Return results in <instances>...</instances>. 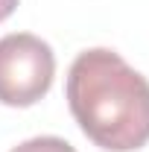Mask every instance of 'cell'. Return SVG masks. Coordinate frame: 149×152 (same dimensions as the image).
<instances>
[{"instance_id": "obj_3", "label": "cell", "mask_w": 149, "mask_h": 152, "mask_svg": "<svg viewBox=\"0 0 149 152\" xmlns=\"http://www.w3.org/2000/svg\"><path fill=\"white\" fill-rule=\"evenodd\" d=\"M12 152H76L67 140L53 137V134H44V137H32V140H23L20 146H15Z\"/></svg>"}, {"instance_id": "obj_1", "label": "cell", "mask_w": 149, "mask_h": 152, "mask_svg": "<svg viewBox=\"0 0 149 152\" xmlns=\"http://www.w3.org/2000/svg\"><path fill=\"white\" fill-rule=\"evenodd\" d=\"M64 96L79 129L105 152L149 143V82L120 53L93 47L73 58Z\"/></svg>"}, {"instance_id": "obj_4", "label": "cell", "mask_w": 149, "mask_h": 152, "mask_svg": "<svg viewBox=\"0 0 149 152\" xmlns=\"http://www.w3.org/2000/svg\"><path fill=\"white\" fill-rule=\"evenodd\" d=\"M15 6H18V0H0V20H6L12 12H15Z\"/></svg>"}, {"instance_id": "obj_2", "label": "cell", "mask_w": 149, "mask_h": 152, "mask_svg": "<svg viewBox=\"0 0 149 152\" xmlns=\"http://www.w3.org/2000/svg\"><path fill=\"white\" fill-rule=\"evenodd\" d=\"M56 76V56L47 41L32 32L0 38V102L12 108L35 105L47 96Z\"/></svg>"}]
</instances>
